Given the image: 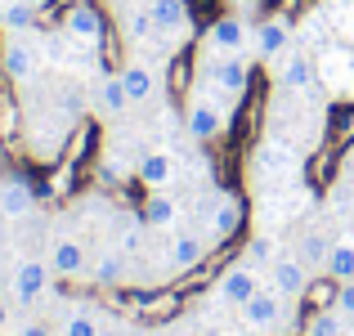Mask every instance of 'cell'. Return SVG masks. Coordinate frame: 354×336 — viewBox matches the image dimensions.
I'll list each match as a JSON object with an SVG mask.
<instances>
[{
	"label": "cell",
	"instance_id": "cell-6",
	"mask_svg": "<svg viewBox=\"0 0 354 336\" xmlns=\"http://www.w3.org/2000/svg\"><path fill=\"white\" fill-rule=\"evenodd\" d=\"M184 130H189L198 144H211V139H220V135L229 130V117H225L216 104H211V95H202V99H193V104H189Z\"/></svg>",
	"mask_w": 354,
	"mask_h": 336
},
{
	"label": "cell",
	"instance_id": "cell-4",
	"mask_svg": "<svg viewBox=\"0 0 354 336\" xmlns=\"http://www.w3.org/2000/svg\"><path fill=\"white\" fill-rule=\"evenodd\" d=\"M207 86H216L225 99H242V95H247V86H251V68L238 59V54H225V59H216V54H211V63H207Z\"/></svg>",
	"mask_w": 354,
	"mask_h": 336
},
{
	"label": "cell",
	"instance_id": "cell-23",
	"mask_svg": "<svg viewBox=\"0 0 354 336\" xmlns=\"http://www.w3.org/2000/svg\"><path fill=\"white\" fill-rule=\"evenodd\" d=\"M36 18H41V9L27 5V0H9V5L0 9V27H5V32H27V27H36Z\"/></svg>",
	"mask_w": 354,
	"mask_h": 336
},
{
	"label": "cell",
	"instance_id": "cell-26",
	"mask_svg": "<svg viewBox=\"0 0 354 336\" xmlns=\"http://www.w3.org/2000/svg\"><path fill=\"white\" fill-rule=\"evenodd\" d=\"M59 336H104V332H99L95 310H72L68 319L59 323Z\"/></svg>",
	"mask_w": 354,
	"mask_h": 336
},
{
	"label": "cell",
	"instance_id": "cell-27",
	"mask_svg": "<svg viewBox=\"0 0 354 336\" xmlns=\"http://www.w3.org/2000/svg\"><path fill=\"white\" fill-rule=\"evenodd\" d=\"M242 260H247V265L251 269H269V265H274V242H269V238H251L247 242V256H242Z\"/></svg>",
	"mask_w": 354,
	"mask_h": 336
},
{
	"label": "cell",
	"instance_id": "cell-16",
	"mask_svg": "<svg viewBox=\"0 0 354 336\" xmlns=\"http://www.w3.org/2000/svg\"><path fill=\"white\" fill-rule=\"evenodd\" d=\"M287 41H292V23H287V18H260V23H256L260 59H278V54L287 50Z\"/></svg>",
	"mask_w": 354,
	"mask_h": 336
},
{
	"label": "cell",
	"instance_id": "cell-25",
	"mask_svg": "<svg viewBox=\"0 0 354 336\" xmlns=\"http://www.w3.org/2000/svg\"><path fill=\"white\" fill-rule=\"evenodd\" d=\"M139 216H144V224H153V229H171L175 216H180V207H175L171 198H148Z\"/></svg>",
	"mask_w": 354,
	"mask_h": 336
},
{
	"label": "cell",
	"instance_id": "cell-1",
	"mask_svg": "<svg viewBox=\"0 0 354 336\" xmlns=\"http://www.w3.org/2000/svg\"><path fill=\"white\" fill-rule=\"evenodd\" d=\"M0 63H5V77L14 81V86H27V81L41 72V50H36L23 32H14L5 45H0Z\"/></svg>",
	"mask_w": 354,
	"mask_h": 336
},
{
	"label": "cell",
	"instance_id": "cell-17",
	"mask_svg": "<svg viewBox=\"0 0 354 336\" xmlns=\"http://www.w3.org/2000/svg\"><path fill=\"white\" fill-rule=\"evenodd\" d=\"M175 175V157L171 153H144L135 162V180L144 184V189H166Z\"/></svg>",
	"mask_w": 354,
	"mask_h": 336
},
{
	"label": "cell",
	"instance_id": "cell-31",
	"mask_svg": "<svg viewBox=\"0 0 354 336\" xmlns=\"http://www.w3.org/2000/svg\"><path fill=\"white\" fill-rule=\"evenodd\" d=\"M5 323H9V305L0 301V328H5Z\"/></svg>",
	"mask_w": 354,
	"mask_h": 336
},
{
	"label": "cell",
	"instance_id": "cell-19",
	"mask_svg": "<svg viewBox=\"0 0 354 336\" xmlns=\"http://www.w3.org/2000/svg\"><path fill=\"white\" fill-rule=\"evenodd\" d=\"M121 81H126V95H130V104H148V99L157 95V72L148 68V63H126L121 68Z\"/></svg>",
	"mask_w": 354,
	"mask_h": 336
},
{
	"label": "cell",
	"instance_id": "cell-7",
	"mask_svg": "<svg viewBox=\"0 0 354 336\" xmlns=\"http://www.w3.org/2000/svg\"><path fill=\"white\" fill-rule=\"evenodd\" d=\"M216 287H220V301H225V305H238V310H242V305H247L251 296L260 292V269H251L247 260H238V265H229L225 274H220Z\"/></svg>",
	"mask_w": 354,
	"mask_h": 336
},
{
	"label": "cell",
	"instance_id": "cell-12",
	"mask_svg": "<svg viewBox=\"0 0 354 336\" xmlns=\"http://www.w3.org/2000/svg\"><path fill=\"white\" fill-rule=\"evenodd\" d=\"M50 269L59 278H81L90 269V256H86V242H77V238H59L50 247Z\"/></svg>",
	"mask_w": 354,
	"mask_h": 336
},
{
	"label": "cell",
	"instance_id": "cell-29",
	"mask_svg": "<svg viewBox=\"0 0 354 336\" xmlns=\"http://www.w3.org/2000/svg\"><path fill=\"white\" fill-rule=\"evenodd\" d=\"M332 310H341V314H346V319L354 323V278L337 287V305H332Z\"/></svg>",
	"mask_w": 354,
	"mask_h": 336
},
{
	"label": "cell",
	"instance_id": "cell-15",
	"mask_svg": "<svg viewBox=\"0 0 354 336\" xmlns=\"http://www.w3.org/2000/svg\"><path fill=\"white\" fill-rule=\"evenodd\" d=\"M95 108H99V117H121V112L130 108V95H126V81H121V72H104V81H99V90H95Z\"/></svg>",
	"mask_w": 354,
	"mask_h": 336
},
{
	"label": "cell",
	"instance_id": "cell-3",
	"mask_svg": "<svg viewBox=\"0 0 354 336\" xmlns=\"http://www.w3.org/2000/svg\"><path fill=\"white\" fill-rule=\"evenodd\" d=\"M108 18H104V9L95 5V0H77V5L68 9V18H63V32L72 36V41H86V45H99L108 36Z\"/></svg>",
	"mask_w": 354,
	"mask_h": 336
},
{
	"label": "cell",
	"instance_id": "cell-33",
	"mask_svg": "<svg viewBox=\"0 0 354 336\" xmlns=\"http://www.w3.org/2000/svg\"><path fill=\"white\" fill-rule=\"evenodd\" d=\"M229 5H247V0H229Z\"/></svg>",
	"mask_w": 354,
	"mask_h": 336
},
{
	"label": "cell",
	"instance_id": "cell-10",
	"mask_svg": "<svg viewBox=\"0 0 354 336\" xmlns=\"http://www.w3.org/2000/svg\"><path fill=\"white\" fill-rule=\"evenodd\" d=\"M242 220H247V207H242V198H234V193H220V198L211 202V220H207L211 242H229V238L242 229Z\"/></svg>",
	"mask_w": 354,
	"mask_h": 336
},
{
	"label": "cell",
	"instance_id": "cell-13",
	"mask_svg": "<svg viewBox=\"0 0 354 336\" xmlns=\"http://www.w3.org/2000/svg\"><path fill=\"white\" fill-rule=\"evenodd\" d=\"M32 207H36V189L23 180V175L0 180V216H5V220H23Z\"/></svg>",
	"mask_w": 354,
	"mask_h": 336
},
{
	"label": "cell",
	"instance_id": "cell-18",
	"mask_svg": "<svg viewBox=\"0 0 354 336\" xmlns=\"http://www.w3.org/2000/svg\"><path fill=\"white\" fill-rule=\"evenodd\" d=\"M202 260H207V238H202V233H175L171 265L180 269V274H189V269H198Z\"/></svg>",
	"mask_w": 354,
	"mask_h": 336
},
{
	"label": "cell",
	"instance_id": "cell-2",
	"mask_svg": "<svg viewBox=\"0 0 354 336\" xmlns=\"http://www.w3.org/2000/svg\"><path fill=\"white\" fill-rule=\"evenodd\" d=\"M292 310H296V301H287V296L274 292V287H260V292L242 305V319H247L251 332H269L274 323H283V314H292Z\"/></svg>",
	"mask_w": 354,
	"mask_h": 336
},
{
	"label": "cell",
	"instance_id": "cell-20",
	"mask_svg": "<svg viewBox=\"0 0 354 336\" xmlns=\"http://www.w3.org/2000/svg\"><path fill=\"white\" fill-rule=\"evenodd\" d=\"M90 278H95L99 287H121V283H126V251H121V247H104L99 260L90 265Z\"/></svg>",
	"mask_w": 354,
	"mask_h": 336
},
{
	"label": "cell",
	"instance_id": "cell-5",
	"mask_svg": "<svg viewBox=\"0 0 354 336\" xmlns=\"http://www.w3.org/2000/svg\"><path fill=\"white\" fill-rule=\"evenodd\" d=\"M310 265H305L301 256H278L274 265H269V287L274 292H283L287 301H305V292H310Z\"/></svg>",
	"mask_w": 354,
	"mask_h": 336
},
{
	"label": "cell",
	"instance_id": "cell-8",
	"mask_svg": "<svg viewBox=\"0 0 354 336\" xmlns=\"http://www.w3.org/2000/svg\"><path fill=\"white\" fill-rule=\"evenodd\" d=\"M50 260H23L14 269V301L18 305H36L45 292H50Z\"/></svg>",
	"mask_w": 354,
	"mask_h": 336
},
{
	"label": "cell",
	"instance_id": "cell-30",
	"mask_svg": "<svg viewBox=\"0 0 354 336\" xmlns=\"http://www.w3.org/2000/svg\"><path fill=\"white\" fill-rule=\"evenodd\" d=\"M18 336H54V332H50V323H23Z\"/></svg>",
	"mask_w": 354,
	"mask_h": 336
},
{
	"label": "cell",
	"instance_id": "cell-24",
	"mask_svg": "<svg viewBox=\"0 0 354 336\" xmlns=\"http://www.w3.org/2000/svg\"><path fill=\"white\" fill-rule=\"evenodd\" d=\"M121 32H126V41H130V45L153 41V36H157V18H153V9H130V14H126V27H121Z\"/></svg>",
	"mask_w": 354,
	"mask_h": 336
},
{
	"label": "cell",
	"instance_id": "cell-28",
	"mask_svg": "<svg viewBox=\"0 0 354 336\" xmlns=\"http://www.w3.org/2000/svg\"><path fill=\"white\" fill-rule=\"evenodd\" d=\"M301 260H305V265H319V269H323V265H328V242H323L319 233H310V238L301 242Z\"/></svg>",
	"mask_w": 354,
	"mask_h": 336
},
{
	"label": "cell",
	"instance_id": "cell-14",
	"mask_svg": "<svg viewBox=\"0 0 354 336\" xmlns=\"http://www.w3.org/2000/svg\"><path fill=\"white\" fill-rule=\"evenodd\" d=\"M278 86L283 90H310V81H314V63H310V54H301V50H292V54H278Z\"/></svg>",
	"mask_w": 354,
	"mask_h": 336
},
{
	"label": "cell",
	"instance_id": "cell-21",
	"mask_svg": "<svg viewBox=\"0 0 354 336\" xmlns=\"http://www.w3.org/2000/svg\"><path fill=\"white\" fill-rule=\"evenodd\" d=\"M350 328L354 323L341 310H314V314H305L301 336H350Z\"/></svg>",
	"mask_w": 354,
	"mask_h": 336
},
{
	"label": "cell",
	"instance_id": "cell-32",
	"mask_svg": "<svg viewBox=\"0 0 354 336\" xmlns=\"http://www.w3.org/2000/svg\"><path fill=\"white\" fill-rule=\"evenodd\" d=\"M27 5H36V9H45V5H50V0H27Z\"/></svg>",
	"mask_w": 354,
	"mask_h": 336
},
{
	"label": "cell",
	"instance_id": "cell-11",
	"mask_svg": "<svg viewBox=\"0 0 354 336\" xmlns=\"http://www.w3.org/2000/svg\"><path fill=\"white\" fill-rule=\"evenodd\" d=\"M202 45H207V54H238L242 45H247V27H242L234 14H225V18H216V23H207Z\"/></svg>",
	"mask_w": 354,
	"mask_h": 336
},
{
	"label": "cell",
	"instance_id": "cell-34",
	"mask_svg": "<svg viewBox=\"0 0 354 336\" xmlns=\"http://www.w3.org/2000/svg\"><path fill=\"white\" fill-rule=\"evenodd\" d=\"M341 5H354V0H341Z\"/></svg>",
	"mask_w": 354,
	"mask_h": 336
},
{
	"label": "cell",
	"instance_id": "cell-22",
	"mask_svg": "<svg viewBox=\"0 0 354 336\" xmlns=\"http://www.w3.org/2000/svg\"><path fill=\"white\" fill-rule=\"evenodd\" d=\"M328 278H337V283H350L354 278V238H341L328 247Z\"/></svg>",
	"mask_w": 354,
	"mask_h": 336
},
{
	"label": "cell",
	"instance_id": "cell-9",
	"mask_svg": "<svg viewBox=\"0 0 354 336\" xmlns=\"http://www.w3.org/2000/svg\"><path fill=\"white\" fill-rule=\"evenodd\" d=\"M153 18H157V32L162 36H175V41H189L193 36V5L189 0H153Z\"/></svg>",
	"mask_w": 354,
	"mask_h": 336
}]
</instances>
